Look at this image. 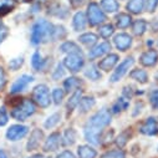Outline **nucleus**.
Returning <instances> with one entry per match:
<instances>
[{"instance_id":"1","label":"nucleus","mask_w":158,"mask_h":158,"mask_svg":"<svg viewBox=\"0 0 158 158\" xmlns=\"http://www.w3.org/2000/svg\"><path fill=\"white\" fill-rule=\"evenodd\" d=\"M54 40V25L44 19L37 20L31 30V44L40 45Z\"/></svg>"},{"instance_id":"2","label":"nucleus","mask_w":158,"mask_h":158,"mask_svg":"<svg viewBox=\"0 0 158 158\" xmlns=\"http://www.w3.org/2000/svg\"><path fill=\"white\" fill-rule=\"evenodd\" d=\"M35 113V103L31 100L24 98L11 111V116L18 121H25L26 118Z\"/></svg>"},{"instance_id":"3","label":"nucleus","mask_w":158,"mask_h":158,"mask_svg":"<svg viewBox=\"0 0 158 158\" xmlns=\"http://www.w3.org/2000/svg\"><path fill=\"white\" fill-rule=\"evenodd\" d=\"M32 100L34 102L43 108H46L50 106V91L46 85H37L32 91Z\"/></svg>"},{"instance_id":"4","label":"nucleus","mask_w":158,"mask_h":158,"mask_svg":"<svg viewBox=\"0 0 158 158\" xmlns=\"http://www.w3.org/2000/svg\"><path fill=\"white\" fill-rule=\"evenodd\" d=\"M87 21L90 25L96 26L106 21V15L102 9H100V5L96 3H90L87 8Z\"/></svg>"},{"instance_id":"5","label":"nucleus","mask_w":158,"mask_h":158,"mask_svg":"<svg viewBox=\"0 0 158 158\" xmlns=\"http://www.w3.org/2000/svg\"><path fill=\"white\" fill-rule=\"evenodd\" d=\"M110 122H111V113H110V111H107V110H101V111L96 112V113L90 118V121L87 122V125L102 130L103 127H106L107 125H110Z\"/></svg>"},{"instance_id":"6","label":"nucleus","mask_w":158,"mask_h":158,"mask_svg":"<svg viewBox=\"0 0 158 158\" xmlns=\"http://www.w3.org/2000/svg\"><path fill=\"white\" fill-rule=\"evenodd\" d=\"M85 64L84 56L82 54H69L66 56V59L64 60V65L67 70H70L71 72H77L80 71V69H82Z\"/></svg>"},{"instance_id":"7","label":"nucleus","mask_w":158,"mask_h":158,"mask_svg":"<svg viewBox=\"0 0 158 158\" xmlns=\"http://www.w3.org/2000/svg\"><path fill=\"white\" fill-rule=\"evenodd\" d=\"M133 62H135V60H133V57L131 56V57H127V59H125L120 65H118L117 67H116V70H114V72L112 73V76H111V81L112 82H117V81H120L121 78L127 73V71L130 70V67L133 65Z\"/></svg>"},{"instance_id":"8","label":"nucleus","mask_w":158,"mask_h":158,"mask_svg":"<svg viewBox=\"0 0 158 158\" xmlns=\"http://www.w3.org/2000/svg\"><path fill=\"white\" fill-rule=\"evenodd\" d=\"M29 130L26 126H21V125H14L10 126V128L6 131V138L9 141H19L21 138H24L27 135Z\"/></svg>"},{"instance_id":"9","label":"nucleus","mask_w":158,"mask_h":158,"mask_svg":"<svg viewBox=\"0 0 158 158\" xmlns=\"http://www.w3.org/2000/svg\"><path fill=\"white\" fill-rule=\"evenodd\" d=\"M34 81V77L31 75H23L20 76L18 80L13 84L11 86V94H19V92H23L31 82Z\"/></svg>"},{"instance_id":"10","label":"nucleus","mask_w":158,"mask_h":158,"mask_svg":"<svg viewBox=\"0 0 158 158\" xmlns=\"http://www.w3.org/2000/svg\"><path fill=\"white\" fill-rule=\"evenodd\" d=\"M101 132H102V130L96 128V127H92L90 125H86L85 126V130H84L85 138L91 144H100V142H101Z\"/></svg>"},{"instance_id":"11","label":"nucleus","mask_w":158,"mask_h":158,"mask_svg":"<svg viewBox=\"0 0 158 158\" xmlns=\"http://www.w3.org/2000/svg\"><path fill=\"white\" fill-rule=\"evenodd\" d=\"M61 141H62V138H61V135H60L59 132L51 133V135L48 137V139L45 141L44 151H45V152H54V151L59 149V147H60V144H61Z\"/></svg>"},{"instance_id":"12","label":"nucleus","mask_w":158,"mask_h":158,"mask_svg":"<svg viewBox=\"0 0 158 158\" xmlns=\"http://www.w3.org/2000/svg\"><path fill=\"white\" fill-rule=\"evenodd\" d=\"M113 43L120 51H126L132 45V37L128 34H118L114 36Z\"/></svg>"},{"instance_id":"13","label":"nucleus","mask_w":158,"mask_h":158,"mask_svg":"<svg viewBox=\"0 0 158 158\" xmlns=\"http://www.w3.org/2000/svg\"><path fill=\"white\" fill-rule=\"evenodd\" d=\"M139 132L146 135V136H153L158 132V123L156 121V118L153 117H149L147 118V121L141 126L139 128Z\"/></svg>"},{"instance_id":"14","label":"nucleus","mask_w":158,"mask_h":158,"mask_svg":"<svg viewBox=\"0 0 158 158\" xmlns=\"http://www.w3.org/2000/svg\"><path fill=\"white\" fill-rule=\"evenodd\" d=\"M139 61L143 66L152 67L158 62V52L156 50H148V51H146L141 55Z\"/></svg>"},{"instance_id":"15","label":"nucleus","mask_w":158,"mask_h":158,"mask_svg":"<svg viewBox=\"0 0 158 158\" xmlns=\"http://www.w3.org/2000/svg\"><path fill=\"white\" fill-rule=\"evenodd\" d=\"M110 50H111V45H110V43L105 41V43H101V44L94 46V48L90 50L89 56H90V59H96V57H100V56L107 54Z\"/></svg>"},{"instance_id":"16","label":"nucleus","mask_w":158,"mask_h":158,"mask_svg":"<svg viewBox=\"0 0 158 158\" xmlns=\"http://www.w3.org/2000/svg\"><path fill=\"white\" fill-rule=\"evenodd\" d=\"M117 61H118V55L117 54H110L103 60H101V62L98 64V69L103 70V71H110L114 67Z\"/></svg>"},{"instance_id":"17","label":"nucleus","mask_w":158,"mask_h":158,"mask_svg":"<svg viewBox=\"0 0 158 158\" xmlns=\"http://www.w3.org/2000/svg\"><path fill=\"white\" fill-rule=\"evenodd\" d=\"M43 137H44L43 131L37 130V128L34 130L32 133H31V136H30V139H29V142H27V151H34V149H36V148L39 147V144H40Z\"/></svg>"},{"instance_id":"18","label":"nucleus","mask_w":158,"mask_h":158,"mask_svg":"<svg viewBox=\"0 0 158 158\" xmlns=\"http://www.w3.org/2000/svg\"><path fill=\"white\" fill-rule=\"evenodd\" d=\"M86 24H87V18L85 15V13L82 11H78L73 16V20H72V26L76 31H81L86 27Z\"/></svg>"},{"instance_id":"19","label":"nucleus","mask_w":158,"mask_h":158,"mask_svg":"<svg viewBox=\"0 0 158 158\" xmlns=\"http://www.w3.org/2000/svg\"><path fill=\"white\" fill-rule=\"evenodd\" d=\"M101 8L103 11L106 13H116L120 9V4H118L117 0H101Z\"/></svg>"},{"instance_id":"20","label":"nucleus","mask_w":158,"mask_h":158,"mask_svg":"<svg viewBox=\"0 0 158 158\" xmlns=\"http://www.w3.org/2000/svg\"><path fill=\"white\" fill-rule=\"evenodd\" d=\"M77 154L78 158H95L97 156V152L90 146H80L77 148Z\"/></svg>"},{"instance_id":"21","label":"nucleus","mask_w":158,"mask_h":158,"mask_svg":"<svg viewBox=\"0 0 158 158\" xmlns=\"http://www.w3.org/2000/svg\"><path fill=\"white\" fill-rule=\"evenodd\" d=\"M60 51L64 54H82L81 49L77 46V44L72 41H66L60 46Z\"/></svg>"},{"instance_id":"22","label":"nucleus","mask_w":158,"mask_h":158,"mask_svg":"<svg viewBox=\"0 0 158 158\" xmlns=\"http://www.w3.org/2000/svg\"><path fill=\"white\" fill-rule=\"evenodd\" d=\"M45 64H46V60H44V57L41 56V54L39 52V51H35L34 55H32V57H31V65H32V67L35 70H37V71H40V70L44 69Z\"/></svg>"},{"instance_id":"23","label":"nucleus","mask_w":158,"mask_h":158,"mask_svg":"<svg viewBox=\"0 0 158 158\" xmlns=\"http://www.w3.org/2000/svg\"><path fill=\"white\" fill-rule=\"evenodd\" d=\"M78 40H80L81 44L86 45L87 48H91L97 43V35H95L92 32H86V34H82L80 37H78Z\"/></svg>"},{"instance_id":"24","label":"nucleus","mask_w":158,"mask_h":158,"mask_svg":"<svg viewBox=\"0 0 158 158\" xmlns=\"http://www.w3.org/2000/svg\"><path fill=\"white\" fill-rule=\"evenodd\" d=\"M130 77L138 81V82H141V84H146L148 81V75L142 69H135L132 72H130Z\"/></svg>"},{"instance_id":"25","label":"nucleus","mask_w":158,"mask_h":158,"mask_svg":"<svg viewBox=\"0 0 158 158\" xmlns=\"http://www.w3.org/2000/svg\"><path fill=\"white\" fill-rule=\"evenodd\" d=\"M144 8V0H130V3L127 4V9L132 14H139L142 13Z\"/></svg>"},{"instance_id":"26","label":"nucleus","mask_w":158,"mask_h":158,"mask_svg":"<svg viewBox=\"0 0 158 158\" xmlns=\"http://www.w3.org/2000/svg\"><path fill=\"white\" fill-rule=\"evenodd\" d=\"M132 23V19L128 14H125V13H121L116 16V24L120 29H127Z\"/></svg>"},{"instance_id":"27","label":"nucleus","mask_w":158,"mask_h":158,"mask_svg":"<svg viewBox=\"0 0 158 158\" xmlns=\"http://www.w3.org/2000/svg\"><path fill=\"white\" fill-rule=\"evenodd\" d=\"M95 106V98L94 97H82L78 102V107H80V111L82 113L90 111L92 107Z\"/></svg>"},{"instance_id":"28","label":"nucleus","mask_w":158,"mask_h":158,"mask_svg":"<svg viewBox=\"0 0 158 158\" xmlns=\"http://www.w3.org/2000/svg\"><path fill=\"white\" fill-rule=\"evenodd\" d=\"M15 8L14 0H0V16H4L5 14L10 13Z\"/></svg>"},{"instance_id":"29","label":"nucleus","mask_w":158,"mask_h":158,"mask_svg":"<svg viewBox=\"0 0 158 158\" xmlns=\"http://www.w3.org/2000/svg\"><path fill=\"white\" fill-rule=\"evenodd\" d=\"M132 30H133V34L137 35V36H141L146 32L147 30V23L143 20V19H139V20H136L132 25Z\"/></svg>"},{"instance_id":"30","label":"nucleus","mask_w":158,"mask_h":158,"mask_svg":"<svg viewBox=\"0 0 158 158\" xmlns=\"http://www.w3.org/2000/svg\"><path fill=\"white\" fill-rule=\"evenodd\" d=\"M78 86H80V80H78V78H76V77H69V78H66L65 82H64V87H65V90H66L67 92L73 91V90L77 89Z\"/></svg>"},{"instance_id":"31","label":"nucleus","mask_w":158,"mask_h":158,"mask_svg":"<svg viewBox=\"0 0 158 158\" xmlns=\"http://www.w3.org/2000/svg\"><path fill=\"white\" fill-rule=\"evenodd\" d=\"M76 141V132L73 128H67L65 131V135H64V144L65 146H71Z\"/></svg>"},{"instance_id":"32","label":"nucleus","mask_w":158,"mask_h":158,"mask_svg":"<svg viewBox=\"0 0 158 158\" xmlns=\"http://www.w3.org/2000/svg\"><path fill=\"white\" fill-rule=\"evenodd\" d=\"M85 76H86L87 78H90V80H92V81H96V80H98V78L101 77V73H100V71L97 70L96 66L91 65V66H89L87 70L85 71Z\"/></svg>"},{"instance_id":"33","label":"nucleus","mask_w":158,"mask_h":158,"mask_svg":"<svg viewBox=\"0 0 158 158\" xmlns=\"http://www.w3.org/2000/svg\"><path fill=\"white\" fill-rule=\"evenodd\" d=\"M80 100H81V91L77 90V91L71 96V98L69 100V103H67L69 111H72L75 107H77V106H78V102H80Z\"/></svg>"},{"instance_id":"34","label":"nucleus","mask_w":158,"mask_h":158,"mask_svg":"<svg viewBox=\"0 0 158 158\" xmlns=\"http://www.w3.org/2000/svg\"><path fill=\"white\" fill-rule=\"evenodd\" d=\"M114 32V27L113 25L111 24H106V25H102L100 26V35L103 37V39H108L110 36H112Z\"/></svg>"},{"instance_id":"35","label":"nucleus","mask_w":158,"mask_h":158,"mask_svg":"<svg viewBox=\"0 0 158 158\" xmlns=\"http://www.w3.org/2000/svg\"><path fill=\"white\" fill-rule=\"evenodd\" d=\"M60 120H61V114L60 113H54L45 121V127L46 128H54L60 122Z\"/></svg>"},{"instance_id":"36","label":"nucleus","mask_w":158,"mask_h":158,"mask_svg":"<svg viewBox=\"0 0 158 158\" xmlns=\"http://www.w3.org/2000/svg\"><path fill=\"white\" fill-rule=\"evenodd\" d=\"M130 136H131V131H130V130L123 131L122 133H120V136L117 137V139H116V144L120 147V148H122V147L127 143V141L130 139Z\"/></svg>"},{"instance_id":"37","label":"nucleus","mask_w":158,"mask_h":158,"mask_svg":"<svg viewBox=\"0 0 158 158\" xmlns=\"http://www.w3.org/2000/svg\"><path fill=\"white\" fill-rule=\"evenodd\" d=\"M102 158H126V154L121 149H116V151H110V152H106Z\"/></svg>"},{"instance_id":"38","label":"nucleus","mask_w":158,"mask_h":158,"mask_svg":"<svg viewBox=\"0 0 158 158\" xmlns=\"http://www.w3.org/2000/svg\"><path fill=\"white\" fill-rule=\"evenodd\" d=\"M127 107H128V102L125 101L123 98H120V100L116 102V105L112 107V112L113 113H118V112L122 111V110H126Z\"/></svg>"},{"instance_id":"39","label":"nucleus","mask_w":158,"mask_h":158,"mask_svg":"<svg viewBox=\"0 0 158 158\" xmlns=\"http://www.w3.org/2000/svg\"><path fill=\"white\" fill-rule=\"evenodd\" d=\"M64 96H65V92L61 90V89H55L52 91V100L56 105H60L64 100Z\"/></svg>"},{"instance_id":"40","label":"nucleus","mask_w":158,"mask_h":158,"mask_svg":"<svg viewBox=\"0 0 158 158\" xmlns=\"http://www.w3.org/2000/svg\"><path fill=\"white\" fill-rule=\"evenodd\" d=\"M23 64H24V59H23V57H16V59H13V60L9 62V67L15 71V70L20 69V67L23 66Z\"/></svg>"},{"instance_id":"41","label":"nucleus","mask_w":158,"mask_h":158,"mask_svg":"<svg viewBox=\"0 0 158 158\" xmlns=\"http://www.w3.org/2000/svg\"><path fill=\"white\" fill-rule=\"evenodd\" d=\"M64 73H65L64 66H62L61 64H59V65L56 66V69H55L54 73H52V78H54V80H60V78L64 76Z\"/></svg>"},{"instance_id":"42","label":"nucleus","mask_w":158,"mask_h":158,"mask_svg":"<svg viewBox=\"0 0 158 158\" xmlns=\"http://www.w3.org/2000/svg\"><path fill=\"white\" fill-rule=\"evenodd\" d=\"M149 102L153 106V108L158 110V90H154L149 94Z\"/></svg>"},{"instance_id":"43","label":"nucleus","mask_w":158,"mask_h":158,"mask_svg":"<svg viewBox=\"0 0 158 158\" xmlns=\"http://www.w3.org/2000/svg\"><path fill=\"white\" fill-rule=\"evenodd\" d=\"M144 6L149 13H153L158 6V0H144Z\"/></svg>"},{"instance_id":"44","label":"nucleus","mask_w":158,"mask_h":158,"mask_svg":"<svg viewBox=\"0 0 158 158\" xmlns=\"http://www.w3.org/2000/svg\"><path fill=\"white\" fill-rule=\"evenodd\" d=\"M8 34H9L8 26L5 24H3V23H0V44H2L5 40V39H6Z\"/></svg>"},{"instance_id":"45","label":"nucleus","mask_w":158,"mask_h":158,"mask_svg":"<svg viewBox=\"0 0 158 158\" xmlns=\"http://www.w3.org/2000/svg\"><path fill=\"white\" fill-rule=\"evenodd\" d=\"M8 120H9V117H8L6 110L2 107L0 108V126H5L8 123Z\"/></svg>"},{"instance_id":"46","label":"nucleus","mask_w":158,"mask_h":158,"mask_svg":"<svg viewBox=\"0 0 158 158\" xmlns=\"http://www.w3.org/2000/svg\"><path fill=\"white\" fill-rule=\"evenodd\" d=\"M5 84H6V76H5L3 67L0 66V91H2V89L5 86Z\"/></svg>"},{"instance_id":"47","label":"nucleus","mask_w":158,"mask_h":158,"mask_svg":"<svg viewBox=\"0 0 158 158\" xmlns=\"http://www.w3.org/2000/svg\"><path fill=\"white\" fill-rule=\"evenodd\" d=\"M70 3L73 8H80V6H82L84 4L87 3V0H70Z\"/></svg>"},{"instance_id":"48","label":"nucleus","mask_w":158,"mask_h":158,"mask_svg":"<svg viewBox=\"0 0 158 158\" xmlns=\"http://www.w3.org/2000/svg\"><path fill=\"white\" fill-rule=\"evenodd\" d=\"M56 158H75V156H73V153L70 152V151H64V152L60 153Z\"/></svg>"},{"instance_id":"49","label":"nucleus","mask_w":158,"mask_h":158,"mask_svg":"<svg viewBox=\"0 0 158 158\" xmlns=\"http://www.w3.org/2000/svg\"><path fill=\"white\" fill-rule=\"evenodd\" d=\"M152 30L153 31H158V18L153 20V23H152Z\"/></svg>"},{"instance_id":"50","label":"nucleus","mask_w":158,"mask_h":158,"mask_svg":"<svg viewBox=\"0 0 158 158\" xmlns=\"http://www.w3.org/2000/svg\"><path fill=\"white\" fill-rule=\"evenodd\" d=\"M0 158H8V156L4 151H0Z\"/></svg>"},{"instance_id":"51","label":"nucleus","mask_w":158,"mask_h":158,"mask_svg":"<svg viewBox=\"0 0 158 158\" xmlns=\"http://www.w3.org/2000/svg\"><path fill=\"white\" fill-rule=\"evenodd\" d=\"M29 158H43V156L41 154H34V156H31Z\"/></svg>"},{"instance_id":"52","label":"nucleus","mask_w":158,"mask_h":158,"mask_svg":"<svg viewBox=\"0 0 158 158\" xmlns=\"http://www.w3.org/2000/svg\"><path fill=\"white\" fill-rule=\"evenodd\" d=\"M156 80H157V81H158V73H157V75H156Z\"/></svg>"},{"instance_id":"53","label":"nucleus","mask_w":158,"mask_h":158,"mask_svg":"<svg viewBox=\"0 0 158 158\" xmlns=\"http://www.w3.org/2000/svg\"><path fill=\"white\" fill-rule=\"evenodd\" d=\"M23 2H31V0H23Z\"/></svg>"},{"instance_id":"54","label":"nucleus","mask_w":158,"mask_h":158,"mask_svg":"<svg viewBox=\"0 0 158 158\" xmlns=\"http://www.w3.org/2000/svg\"><path fill=\"white\" fill-rule=\"evenodd\" d=\"M157 45H158V41H157Z\"/></svg>"}]
</instances>
